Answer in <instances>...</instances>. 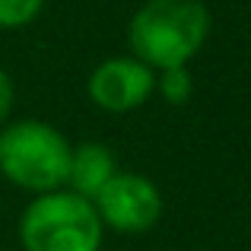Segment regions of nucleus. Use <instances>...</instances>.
Listing matches in <instances>:
<instances>
[{
    "label": "nucleus",
    "instance_id": "nucleus-5",
    "mask_svg": "<svg viewBox=\"0 0 251 251\" xmlns=\"http://www.w3.org/2000/svg\"><path fill=\"white\" fill-rule=\"evenodd\" d=\"M156 96V70L134 54H111L86 76V99L99 111L130 115Z\"/></svg>",
    "mask_w": 251,
    "mask_h": 251
},
{
    "label": "nucleus",
    "instance_id": "nucleus-1",
    "mask_svg": "<svg viewBox=\"0 0 251 251\" xmlns=\"http://www.w3.org/2000/svg\"><path fill=\"white\" fill-rule=\"evenodd\" d=\"M213 16L203 0H143L127 23L130 54L153 67H188L207 45Z\"/></svg>",
    "mask_w": 251,
    "mask_h": 251
},
{
    "label": "nucleus",
    "instance_id": "nucleus-9",
    "mask_svg": "<svg viewBox=\"0 0 251 251\" xmlns=\"http://www.w3.org/2000/svg\"><path fill=\"white\" fill-rule=\"evenodd\" d=\"M13 108H16V80L10 76V70L0 67V127L13 121Z\"/></svg>",
    "mask_w": 251,
    "mask_h": 251
},
{
    "label": "nucleus",
    "instance_id": "nucleus-3",
    "mask_svg": "<svg viewBox=\"0 0 251 251\" xmlns=\"http://www.w3.org/2000/svg\"><path fill=\"white\" fill-rule=\"evenodd\" d=\"M23 251H102L105 226L89 197L57 188L35 194L19 213Z\"/></svg>",
    "mask_w": 251,
    "mask_h": 251
},
{
    "label": "nucleus",
    "instance_id": "nucleus-7",
    "mask_svg": "<svg viewBox=\"0 0 251 251\" xmlns=\"http://www.w3.org/2000/svg\"><path fill=\"white\" fill-rule=\"evenodd\" d=\"M156 96L166 105H175V108L188 105L191 96H194V74H191L188 67L159 70V74H156Z\"/></svg>",
    "mask_w": 251,
    "mask_h": 251
},
{
    "label": "nucleus",
    "instance_id": "nucleus-4",
    "mask_svg": "<svg viewBox=\"0 0 251 251\" xmlns=\"http://www.w3.org/2000/svg\"><path fill=\"white\" fill-rule=\"evenodd\" d=\"M96 213L105 229L118 235H143L159 226L166 201L153 178L140 172H118L96 201Z\"/></svg>",
    "mask_w": 251,
    "mask_h": 251
},
{
    "label": "nucleus",
    "instance_id": "nucleus-2",
    "mask_svg": "<svg viewBox=\"0 0 251 251\" xmlns=\"http://www.w3.org/2000/svg\"><path fill=\"white\" fill-rule=\"evenodd\" d=\"M74 143L42 118H16L0 127V178L35 194L67 188Z\"/></svg>",
    "mask_w": 251,
    "mask_h": 251
},
{
    "label": "nucleus",
    "instance_id": "nucleus-8",
    "mask_svg": "<svg viewBox=\"0 0 251 251\" xmlns=\"http://www.w3.org/2000/svg\"><path fill=\"white\" fill-rule=\"evenodd\" d=\"M48 0H0V29L3 32H16L32 25L42 16Z\"/></svg>",
    "mask_w": 251,
    "mask_h": 251
},
{
    "label": "nucleus",
    "instance_id": "nucleus-6",
    "mask_svg": "<svg viewBox=\"0 0 251 251\" xmlns=\"http://www.w3.org/2000/svg\"><path fill=\"white\" fill-rule=\"evenodd\" d=\"M118 159L111 153L108 143L99 140H83L74 147V156H70V172H67V188L80 197H89L96 201L99 191L118 175Z\"/></svg>",
    "mask_w": 251,
    "mask_h": 251
}]
</instances>
